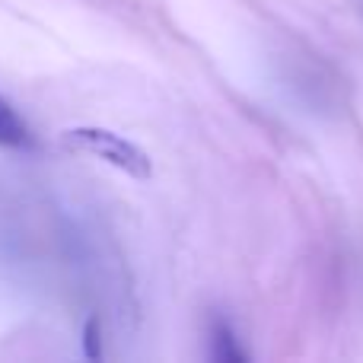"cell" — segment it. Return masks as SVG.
I'll list each match as a JSON object with an SVG mask.
<instances>
[{"mask_svg": "<svg viewBox=\"0 0 363 363\" xmlns=\"http://www.w3.org/2000/svg\"><path fill=\"white\" fill-rule=\"evenodd\" d=\"M61 140H64V147H70V150L99 157V160H106V163H112L115 169L128 172V176H134V179L150 176V157L115 131H106V128H70V131H64Z\"/></svg>", "mask_w": 363, "mask_h": 363, "instance_id": "1", "label": "cell"}, {"mask_svg": "<svg viewBox=\"0 0 363 363\" xmlns=\"http://www.w3.org/2000/svg\"><path fill=\"white\" fill-rule=\"evenodd\" d=\"M0 147H10V150L29 147V128L23 125V118L13 112L6 99H0Z\"/></svg>", "mask_w": 363, "mask_h": 363, "instance_id": "2", "label": "cell"}, {"mask_svg": "<svg viewBox=\"0 0 363 363\" xmlns=\"http://www.w3.org/2000/svg\"><path fill=\"white\" fill-rule=\"evenodd\" d=\"M213 357L217 360H245V354L239 351L236 345V335H233L230 325H223V322H217L213 325Z\"/></svg>", "mask_w": 363, "mask_h": 363, "instance_id": "3", "label": "cell"}, {"mask_svg": "<svg viewBox=\"0 0 363 363\" xmlns=\"http://www.w3.org/2000/svg\"><path fill=\"white\" fill-rule=\"evenodd\" d=\"M86 357H99V322H86Z\"/></svg>", "mask_w": 363, "mask_h": 363, "instance_id": "4", "label": "cell"}]
</instances>
